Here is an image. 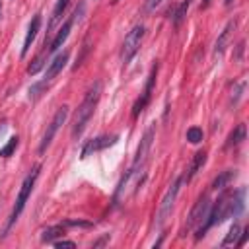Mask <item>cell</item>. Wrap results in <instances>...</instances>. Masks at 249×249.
Masks as SVG:
<instances>
[{
    "instance_id": "13",
    "label": "cell",
    "mask_w": 249,
    "mask_h": 249,
    "mask_svg": "<svg viewBox=\"0 0 249 249\" xmlns=\"http://www.w3.org/2000/svg\"><path fill=\"white\" fill-rule=\"evenodd\" d=\"M204 161H206V152H204V150L196 152V154H195V158H193V163H191V167H189L187 175H183V179H185V181H191V179L198 173V169L204 165Z\"/></svg>"
},
{
    "instance_id": "24",
    "label": "cell",
    "mask_w": 249,
    "mask_h": 249,
    "mask_svg": "<svg viewBox=\"0 0 249 249\" xmlns=\"http://www.w3.org/2000/svg\"><path fill=\"white\" fill-rule=\"evenodd\" d=\"M202 128H198V126H191L189 130H187V140L191 142V144H198V142H202Z\"/></svg>"
},
{
    "instance_id": "11",
    "label": "cell",
    "mask_w": 249,
    "mask_h": 249,
    "mask_svg": "<svg viewBox=\"0 0 249 249\" xmlns=\"http://www.w3.org/2000/svg\"><path fill=\"white\" fill-rule=\"evenodd\" d=\"M68 51H64V53H60V54H56L51 62H49V66H47V72H45V80L47 82H51L58 72H62V68L66 66V62H68Z\"/></svg>"
},
{
    "instance_id": "14",
    "label": "cell",
    "mask_w": 249,
    "mask_h": 249,
    "mask_svg": "<svg viewBox=\"0 0 249 249\" xmlns=\"http://www.w3.org/2000/svg\"><path fill=\"white\" fill-rule=\"evenodd\" d=\"M245 187H241L231 195V216H239L245 210Z\"/></svg>"
},
{
    "instance_id": "12",
    "label": "cell",
    "mask_w": 249,
    "mask_h": 249,
    "mask_svg": "<svg viewBox=\"0 0 249 249\" xmlns=\"http://www.w3.org/2000/svg\"><path fill=\"white\" fill-rule=\"evenodd\" d=\"M39 27H41V14H35L33 19L29 21V27H27V35H25V41H23V47H21V56H25L29 53L31 43H33V39L39 31Z\"/></svg>"
},
{
    "instance_id": "8",
    "label": "cell",
    "mask_w": 249,
    "mask_h": 249,
    "mask_svg": "<svg viewBox=\"0 0 249 249\" xmlns=\"http://www.w3.org/2000/svg\"><path fill=\"white\" fill-rule=\"evenodd\" d=\"M156 76H158V62L154 64V68H152V72H150V76H148V82H146V88H144L142 95L136 99V103H134V107H132V117H138V115L144 111V107L148 105L150 95H152V88H154V82H156Z\"/></svg>"
},
{
    "instance_id": "3",
    "label": "cell",
    "mask_w": 249,
    "mask_h": 249,
    "mask_svg": "<svg viewBox=\"0 0 249 249\" xmlns=\"http://www.w3.org/2000/svg\"><path fill=\"white\" fill-rule=\"evenodd\" d=\"M183 181H185L183 177H177V179L169 185V189L165 191V195H163V198H161V202H160L158 214H156V224H158V226H163L165 220L171 216V210H173V204H175V198H177V195H179V189H181V183H183Z\"/></svg>"
},
{
    "instance_id": "10",
    "label": "cell",
    "mask_w": 249,
    "mask_h": 249,
    "mask_svg": "<svg viewBox=\"0 0 249 249\" xmlns=\"http://www.w3.org/2000/svg\"><path fill=\"white\" fill-rule=\"evenodd\" d=\"M117 140H119V136H117V134H111V136H97V138L89 140V142L82 148V158H88V156H89V154H93V152L105 150V148H109V146L117 144Z\"/></svg>"
},
{
    "instance_id": "22",
    "label": "cell",
    "mask_w": 249,
    "mask_h": 249,
    "mask_svg": "<svg viewBox=\"0 0 249 249\" xmlns=\"http://www.w3.org/2000/svg\"><path fill=\"white\" fill-rule=\"evenodd\" d=\"M239 231H241V228H239L237 224H233V226L230 228V231H228V235L224 237V241H222V247H228V245H233V243H235V239H237V235H239Z\"/></svg>"
},
{
    "instance_id": "2",
    "label": "cell",
    "mask_w": 249,
    "mask_h": 249,
    "mask_svg": "<svg viewBox=\"0 0 249 249\" xmlns=\"http://www.w3.org/2000/svg\"><path fill=\"white\" fill-rule=\"evenodd\" d=\"M39 171H41V165H35L33 171L23 179V183H21V187H19V193H18V198H16V206H14L12 214H10V222H8V226H6V231L12 228V224H14V222L18 220V216L21 214V210H23V206H25V202H27L31 191H33V185H35V181H37V177H39Z\"/></svg>"
},
{
    "instance_id": "6",
    "label": "cell",
    "mask_w": 249,
    "mask_h": 249,
    "mask_svg": "<svg viewBox=\"0 0 249 249\" xmlns=\"http://www.w3.org/2000/svg\"><path fill=\"white\" fill-rule=\"evenodd\" d=\"M66 117H68V105L58 107V111L54 113L53 121L49 123V126H47V130H45V134H43V140H41V144H39V154H45V150H47V148H49V144L53 142V138H54L56 130H58V128H60V124L66 121Z\"/></svg>"
},
{
    "instance_id": "30",
    "label": "cell",
    "mask_w": 249,
    "mask_h": 249,
    "mask_svg": "<svg viewBox=\"0 0 249 249\" xmlns=\"http://www.w3.org/2000/svg\"><path fill=\"white\" fill-rule=\"evenodd\" d=\"M0 10H2V0H0Z\"/></svg>"
},
{
    "instance_id": "25",
    "label": "cell",
    "mask_w": 249,
    "mask_h": 249,
    "mask_svg": "<svg viewBox=\"0 0 249 249\" xmlns=\"http://www.w3.org/2000/svg\"><path fill=\"white\" fill-rule=\"evenodd\" d=\"M45 88H47V80L33 84V86L29 88V97H31V99H37V97H41V93L45 91Z\"/></svg>"
},
{
    "instance_id": "19",
    "label": "cell",
    "mask_w": 249,
    "mask_h": 249,
    "mask_svg": "<svg viewBox=\"0 0 249 249\" xmlns=\"http://www.w3.org/2000/svg\"><path fill=\"white\" fill-rule=\"evenodd\" d=\"M241 140H245V124H237L235 130H231V134L228 136L226 146H228V148H230V146H237Z\"/></svg>"
},
{
    "instance_id": "21",
    "label": "cell",
    "mask_w": 249,
    "mask_h": 249,
    "mask_svg": "<svg viewBox=\"0 0 249 249\" xmlns=\"http://www.w3.org/2000/svg\"><path fill=\"white\" fill-rule=\"evenodd\" d=\"M47 56H49V54H47V51H43V53H41V54H39V56H37V58H35V60H33L31 64H29L27 72H29V74H37V72H39V70L43 68V64H45Z\"/></svg>"
},
{
    "instance_id": "31",
    "label": "cell",
    "mask_w": 249,
    "mask_h": 249,
    "mask_svg": "<svg viewBox=\"0 0 249 249\" xmlns=\"http://www.w3.org/2000/svg\"><path fill=\"white\" fill-rule=\"evenodd\" d=\"M115 2H119V0H113V4H115Z\"/></svg>"
},
{
    "instance_id": "27",
    "label": "cell",
    "mask_w": 249,
    "mask_h": 249,
    "mask_svg": "<svg viewBox=\"0 0 249 249\" xmlns=\"http://www.w3.org/2000/svg\"><path fill=\"white\" fill-rule=\"evenodd\" d=\"M54 247L62 249V247H76L74 241H66V239H60V241H54Z\"/></svg>"
},
{
    "instance_id": "26",
    "label": "cell",
    "mask_w": 249,
    "mask_h": 249,
    "mask_svg": "<svg viewBox=\"0 0 249 249\" xmlns=\"http://www.w3.org/2000/svg\"><path fill=\"white\" fill-rule=\"evenodd\" d=\"M64 224L66 226H80V228H89L91 226L89 222H82V220H66Z\"/></svg>"
},
{
    "instance_id": "18",
    "label": "cell",
    "mask_w": 249,
    "mask_h": 249,
    "mask_svg": "<svg viewBox=\"0 0 249 249\" xmlns=\"http://www.w3.org/2000/svg\"><path fill=\"white\" fill-rule=\"evenodd\" d=\"M62 235H64V228L62 226H51V228L41 231V239L45 243H51V241H54L56 237H62Z\"/></svg>"
},
{
    "instance_id": "4",
    "label": "cell",
    "mask_w": 249,
    "mask_h": 249,
    "mask_svg": "<svg viewBox=\"0 0 249 249\" xmlns=\"http://www.w3.org/2000/svg\"><path fill=\"white\" fill-rule=\"evenodd\" d=\"M144 25L142 23H138V25H134L128 33H126V37H124V41H123V47H121V60L124 62V64H128L130 60H132V56L138 53V49H140V43H142V39H144Z\"/></svg>"
},
{
    "instance_id": "7",
    "label": "cell",
    "mask_w": 249,
    "mask_h": 249,
    "mask_svg": "<svg viewBox=\"0 0 249 249\" xmlns=\"http://www.w3.org/2000/svg\"><path fill=\"white\" fill-rule=\"evenodd\" d=\"M210 206H212L210 198H208L206 195H202V196L196 200V204L193 206L191 214H189V220H187V224H185V231H189V230H193V228H198V226L206 220V216H208V212H210Z\"/></svg>"
},
{
    "instance_id": "23",
    "label": "cell",
    "mask_w": 249,
    "mask_h": 249,
    "mask_svg": "<svg viewBox=\"0 0 249 249\" xmlns=\"http://www.w3.org/2000/svg\"><path fill=\"white\" fill-rule=\"evenodd\" d=\"M18 144H19V138H18V136H12V138L8 140V144H6L4 148H0V156H2V158L12 156V154H14V150L18 148Z\"/></svg>"
},
{
    "instance_id": "28",
    "label": "cell",
    "mask_w": 249,
    "mask_h": 249,
    "mask_svg": "<svg viewBox=\"0 0 249 249\" xmlns=\"http://www.w3.org/2000/svg\"><path fill=\"white\" fill-rule=\"evenodd\" d=\"M161 4V0H146V10H156Z\"/></svg>"
},
{
    "instance_id": "1",
    "label": "cell",
    "mask_w": 249,
    "mask_h": 249,
    "mask_svg": "<svg viewBox=\"0 0 249 249\" xmlns=\"http://www.w3.org/2000/svg\"><path fill=\"white\" fill-rule=\"evenodd\" d=\"M99 95H101V82H95V84L88 89L86 97L82 99V103L78 105V109H76V113H74V119H72V136H74V138H78V136L84 132L88 121L91 119V115H93V111H95V105H97V101H99Z\"/></svg>"
},
{
    "instance_id": "15",
    "label": "cell",
    "mask_w": 249,
    "mask_h": 249,
    "mask_svg": "<svg viewBox=\"0 0 249 249\" xmlns=\"http://www.w3.org/2000/svg\"><path fill=\"white\" fill-rule=\"evenodd\" d=\"M233 179H235V171H233V169H226V171H222V173L212 181V189H214V191H224Z\"/></svg>"
},
{
    "instance_id": "9",
    "label": "cell",
    "mask_w": 249,
    "mask_h": 249,
    "mask_svg": "<svg viewBox=\"0 0 249 249\" xmlns=\"http://www.w3.org/2000/svg\"><path fill=\"white\" fill-rule=\"evenodd\" d=\"M152 138H154V126H150L146 130V134L142 136V140H140V146H138L136 156H134V161H132L134 167H146L148 154H150V148H152Z\"/></svg>"
},
{
    "instance_id": "16",
    "label": "cell",
    "mask_w": 249,
    "mask_h": 249,
    "mask_svg": "<svg viewBox=\"0 0 249 249\" xmlns=\"http://www.w3.org/2000/svg\"><path fill=\"white\" fill-rule=\"evenodd\" d=\"M233 25H235V21H230V23L222 29V33H220V37L216 39V45H214V53H216V54H220V53L226 49V43H228V37H230Z\"/></svg>"
},
{
    "instance_id": "20",
    "label": "cell",
    "mask_w": 249,
    "mask_h": 249,
    "mask_svg": "<svg viewBox=\"0 0 249 249\" xmlns=\"http://www.w3.org/2000/svg\"><path fill=\"white\" fill-rule=\"evenodd\" d=\"M189 4H191V0H183V2L179 4V8L175 10V14H173V23H175V25H179V23L185 19L187 10H189Z\"/></svg>"
},
{
    "instance_id": "29",
    "label": "cell",
    "mask_w": 249,
    "mask_h": 249,
    "mask_svg": "<svg viewBox=\"0 0 249 249\" xmlns=\"http://www.w3.org/2000/svg\"><path fill=\"white\" fill-rule=\"evenodd\" d=\"M208 2H210V0H202V8H206V6H208Z\"/></svg>"
},
{
    "instance_id": "5",
    "label": "cell",
    "mask_w": 249,
    "mask_h": 249,
    "mask_svg": "<svg viewBox=\"0 0 249 249\" xmlns=\"http://www.w3.org/2000/svg\"><path fill=\"white\" fill-rule=\"evenodd\" d=\"M84 10H86V4L84 2H80L78 4V8L74 10V14L62 23V27L58 29V33L54 35V39L49 43V49H45L47 51V54H51V53H54V51H58L62 45H64V41L68 39V35H70V29H72V25H74V21L76 19H80L82 18V14H84Z\"/></svg>"
},
{
    "instance_id": "17",
    "label": "cell",
    "mask_w": 249,
    "mask_h": 249,
    "mask_svg": "<svg viewBox=\"0 0 249 249\" xmlns=\"http://www.w3.org/2000/svg\"><path fill=\"white\" fill-rule=\"evenodd\" d=\"M66 6H68V0H58V2L54 4L53 14H51V21H49V29H53V27L60 21V18H62V14H64V10H66Z\"/></svg>"
}]
</instances>
